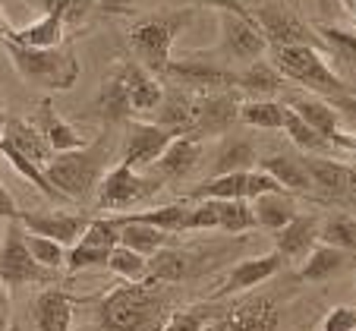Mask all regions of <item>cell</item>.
I'll list each match as a JSON object with an SVG mask.
<instances>
[{
	"label": "cell",
	"instance_id": "cell-1",
	"mask_svg": "<svg viewBox=\"0 0 356 331\" xmlns=\"http://www.w3.org/2000/svg\"><path fill=\"white\" fill-rule=\"evenodd\" d=\"M174 293L161 281L120 284L98 303L86 331H164Z\"/></svg>",
	"mask_w": 356,
	"mask_h": 331
},
{
	"label": "cell",
	"instance_id": "cell-2",
	"mask_svg": "<svg viewBox=\"0 0 356 331\" xmlns=\"http://www.w3.org/2000/svg\"><path fill=\"white\" fill-rule=\"evenodd\" d=\"M111 152H114V139L104 133L98 139H92L88 145H82V149L54 155L44 164V174L51 177V183L70 202H88L95 196V189H101Z\"/></svg>",
	"mask_w": 356,
	"mask_h": 331
},
{
	"label": "cell",
	"instance_id": "cell-3",
	"mask_svg": "<svg viewBox=\"0 0 356 331\" xmlns=\"http://www.w3.org/2000/svg\"><path fill=\"white\" fill-rule=\"evenodd\" d=\"M271 67H275L284 79L302 86L306 92L322 95L325 102L356 92L350 82L341 79V73H334V70L325 63V51H318V47H306V45L271 47Z\"/></svg>",
	"mask_w": 356,
	"mask_h": 331
},
{
	"label": "cell",
	"instance_id": "cell-4",
	"mask_svg": "<svg viewBox=\"0 0 356 331\" xmlns=\"http://www.w3.org/2000/svg\"><path fill=\"white\" fill-rule=\"evenodd\" d=\"M3 51L10 54L16 73L35 88L44 92H70L79 82V60L73 57L70 47H51V51H32V47L3 41Z\"/></svg>",
	"mask_w": 356,
	"mask_h": 331
},
{
	"label": "cell",
	"instance_id": "cell-5",
	"mask_svg": "<svg viewBox=\"0 0 356 331\" xmlns=\"http://www.w3.org/2000/svg\"><path fill=\"white\" fill-rule=\"evenodd\" d=\"M193 22V10H180V13H161V16H145L129 29V47L139 57V63L155 73L158 79H164L170 67V51L174 41L183 29Z\"/></svg>",
	"mask_w": 356,
	"mask_h": 331
},
{
	"label": "cell",
	"instance_id": "cell-6",
	"mask_svg": "<svg viewBox=\"0 0 356 331\" xmlns=\"http://www.w3.org/2000/svg\"><path fill=\"white\" fill-rule=\"evenodd\" d=\"M161 189V183L145 177L142 170H133L129 164H114V168L104 174L101 180V189H98V209L104 211H120L133 209V205H145L155 199V193Z\"/></svg>",
	"mask_w": 356,
	"mask_h": 331
},
{
	"label": "cell",
	"instance_id": "cell-7",
	"mask_svg": "<svg viewBox=\"0 0 356 331\" xmlns=\"http://www.w3.org/2000/svg\"><path fill=\"white\" fill-rule=\"evenodd\" d=\"M0 277H3L10 287H19V284H51L57 277V271L38 265L35 256L29 252L22 221H10L7 230H3V246H0Z\"/></svg>",
	"mask_w": 356,
	"mask_h": 331
},
{
	"label": "cell",
	"instance_id": "cell-8",
	"mask_svg": "<svg viewBox=\"0 0 356 331\" xmlns=\"http://www.w3.org/2000/svg\"><path fill=\"white\" fill-rule=\"evenodd\" d=\"M277 325H281V300L259 293L221 309L205 325V331H277Z\"/></svg>",
	"mask_w": 356,
	"mask_h": 331
},
{
	"label": "cell",
	"instance_id": "cell-9",
	"mask_svg": "<svg viewBox=\"0 0 356 331\" xmlns=\"http://www.w3.org/2000/svg\"><path fill=\"white\" fill-rule=\"evenodd\" d=\"M252 16H256L259 29L265 32L271 47H293V45H306V47H318L328 54L325 41L318 38L316 29H309L293 10H287L284 3H259L252 7Z\"/></svg>",
	"mask_w": 356,
	"mask_h": 331
},
{
	"label": "cell",
	"instance_id": "cell-10",
	"mask_svg": "<svg viewBox=\"0 0 356 331\" xmlns=\"http://www.w3.org/2000/svg\"><path fill=\"white\" fill-rule=\"evenodd\" d=\"M218 29L221 32H218L215 54H224L230 60L256 63L271 47L256 19H240V16H230V13H218Z\"/></svg>",
	"mask_w": 356,
	"mask_h": 331
},
{
	"label": "cell",
	"instance_id": "cell-11",
	"mask_svg": "<svg viewBox=\"0 0 356 331\" xmlns=\"http://www.w3.org/2000/svg\"><path fill=\"white\" fill-rule=\"evenodd\" d=\"M174 139H177L174 133H168L164 127H158V123H152V120H127L120 161L129 164L133 170L155 168L158 158L168 152V145Z\"/></svg>",
	"mask_w": 356,
	"mask_h": 331
},
{
	"label": "cell",
	"instance_id": "cell-12",
	"mask_svg": "<svg viewBox=\"0 0 356 331\" xmlns=\"http://www.w3.org/2000/svg\"><path fill=\"white\" fill-rule=\"evenodd\" d=\"M240 95L234 88H221V92H202L195 95V123L193 136L205 139V136H224L236 120H240Z\"/></svg>",
	"mask_w": 356,
	"mask_h": 331
},
{
	"label": "cell",
	"instance_id": "cell-13",
	"mask_svg": "<svg viewBox=\"0 0 356 331\" xmlns=\"http://www.w3.org/2000/svg\"><path fill=\"white\" fill-rule=\"evenodd\" d=\"M281 265H287L281 259V252H265V256H252V259H243V262H236L234 268L227 271V275L221 277V284H218L215 291H211V297L215 300H224V297H234V293H246V291H256L259 284L271 281V277L281 271Z\"/></svg>",
	"mask_w": 356,
	"mask_h": 331
},
{
	"label": "cell",
	"instance_id": "cell-14",
	"mask_svg": "<svg viewBox=\"0 0 356 331\" xmlns=\"http://www.w3.org/2000/svg\"><path fill=\"white\" fill-rule=\"evenodd\" d=\"M164 79L183 82V86H195L202 92H221V88H236V73L227 67L205 60V54H186L183 60H170Z\"/></svg>",
	"mask_w": 356,
	"mask_h": 331
},
{
	"label": "cell",
	"instance_id": "cell-15",
	"mask_svg": "<svg viewBox=\"0 0 356 331\" xmlns=\"http://www.w3.org/2000/svg\"><path fill=\"white\" fill-rule=\"evenodd\" d=\"M318 243H322L318 215H296L287 227H281L275 234V252H281V259L287 265H302Z\"/></svg>",
	"mask_w": 356,
	"mask_h": 331
},
{
	"label": "cell",
	"instance_id": "cell-16",
	"mask_svg": "<svg viewBox=\"0 0 356 331\" xmlns=\"http://www.w3.org/2000/svg\"><path fill=\"white\" fill-rule=\"evenodd\" d=\"M19 221L29 234L51 236V240H57V243H63V246H76L92 218L67 215V211H22Z\"/></svg>",
	"mask_w": 356,
	"mask_h": 331
},
{
	"label": "cell",
	"instance_id": "cell-17",
	"mask_svg": "<svg viewBox=\"0 0 356 331\" xmlns=\"http://www.w3.org/2000/svg\"><path fill=\"white\" fill-rule=\"evenodd\" d=\"M123 82H127L129 108L133 117H152L158 111V104L164 102V86L155 73H148L139 60H123L120 63Z\"/></svg>",
	"mask_w": 356,
	"mask_h": 331
},
{
	"label": "cell",
	"instance_id": "cell-18",
	"mask_svg": "<svg viewBox=\"0 0 356 331\" xmlns=\"http://www.w3.org/2000/svg\"><path fill=\"white\" fill-rule=\"evenodd\" d=\"M205 268V256L193 250H168L148 259V281H161V284H183L189 277H195Z\"/></svg>",
	"mask_w": 356,
	"mask_h": 331
},
{
	"label": "cell",
	"instance_id": "cell-19",
	"mask_svg": "<svg viewBox=\"0 0 356 331\" xmlns=\"http://www.w3.org/2000/svg\"><path fill=\"white\" fill-rule=\"evenodd\" d=\"M189 211L193 202H170V205H158V209H142V211H120V215H108L111 224H152V227L164 230V234H189Z\"/></svg>",
	"mask_w": 356,
	"mask_h": 331
},
{
	"label": "cell",
	"instance_id": "cell-20",
	"mask_svg": "<svg viewBox=\"0 0 356 331\" xmlns=\"http://www.w3.org/2000/svg\"><path fill=\"white\" fill-rule=\"evenodd\" d=\"M152 123L164 127L174 136H193L195 123V95L183 92V88H164V102L158 104V111L148 117Z\"/></svg>",
	"mask_w": 356,
	"mask_h": 331
},
{
	"label": "cell",
	"instance_id": "cell-21",
	"mask_svg": "<svg viewBox=\"0 0 356 331\" xmlns=\"http://www.w3.org/2000/svg\"><path fill=\"white\" fill-rule=\"evenodd\" d=\"M63 29H67V22H63L60 16L44 13L41 19L29 22V26H22V29H13L7 22V29H3L0 38L13 41V45H22V47H32V51H51V47L63 45Z\"/></svg>",
	"mask_w": 356,
	"mask_h": 331
},
{
	"label": "cell",
	"instance_id": "cell-22",
	"mask_svg": "<svg viewBox=\"0 0 356 331\" xmlns=\"http://www.w3.org/2000/svg\"><path fill=\"white\" fill-rule=\"evenodd\" d=\"M302 161L312 177V189L328 199H350V164L322 155H306Z\"/></svg>",
	"mask_w": 356,
	"mask_h": 331
},
{
	"label": "cell",
	"instance_id": "cell-23",
	"mask_svg": "<svg viewBox=\"0 0 356 331\" xmlns=\"http://www.w3.org/2000/svg\"><path fill=\"white\" fill-rule=\"evenodd\" d=\"M32 123L38 127V133L47 139V145L54 149V155H60V152H76V149H82V145L92 142V139H86V136L76 133V127H70V123L54 111V104L51 102L38 104V114H35Z\"/></svg>",
	"mask_w": 356,
	"mask_h": 331
},
{
	"label": "cell",
	"instance_id": "cell-24",
	"mask_svg": "<svg viewBox=\"0 0 356 331\" xmlns=\"http://www.w3.org/2000/svg\"><path fill=\"white\" fill-rule=\"evenodd\" d=\"M73 303L70 293L60 287H47L35 300V325L38 331H70L73 328Z\"/></svg>",
	"mask_w": 356,
	"mask_h": 331
},
{
	"label": "cell",
	"instance_id": "cell-25",
	"mask_svg": "<svg viewBox=\"0 0 356 331\" xmlns=\"http://www.w3.org/2000/svg\"><path fill=\"white\" fill-rule=\"evenodd\" d=\"M259 170L271 174L284 189H287V193H300V196L312 193V177H309V170H306V161L296 158V155L275 152V155H268V158L259 161Z\"/></svg>",
	"mask_w": 356,
	"mask_h": 331
},
{
	"label": "cell",
	"instance_id": "cell-26",
	"mask_svg": "<svg viewBox=\"0 0 356 331\" xmlns=\"http://www.w3.org/2000/svg\"><path fill=\"white\" fill-rule=\"evenodd\" d=\"M199 158H202V139H195V136H177L168 145V152L158 158L155 170L161 177H168V180H183V177H189L195 170Z\"/></svg>",
	"mask_w": 356,
	"mask_h": 331
},
{
	"label": "cell",
	"instance_id": "cell-27",
	"mask_svg": "<svg viewBox=\"0 0 356 331\" xmlns=\"http://www.w3.org/2000/svg\"><path fill=\"white\" fill-rule=\"evenodd\" d=\"M3 139H7L19 155H26L29 161L41 164V168L54 158V149H51L47 139L38 133V127H35V123H26L22 117H10L7 120V136H3Z\"/></svg>",
	"mask_w": 356,
	"mask_h": 331
},
{
	"label": "cell",
	"instance_id": "cell-28",
	"mask_svg": "<svg viewBox=\"0 0 356 331\" xmlns=\"http://www.w3.org/2000/svg\"><path fill=\"white\" fill-rule=\"evenodd\" d=\"M287 108L293 111V114H300L312 129H318L325 139H334V136L341 133V117H337V111L331 108L325 98H316V95H296V98L287 102Z\"/></svg>",
	"mask_w": 356,
	"mask_h": 331
},
{
	"label": "cell",
	"instance_id": "cell-29",
	"mask_svg": "<svg viewBox=\"0 0 356 331\" xmlns=\"http://www.w3.org/2000/svg\"><path fill=\"white\" fill-rule=\"evenodd\" d=\"M347 262H350V252L334 250V246H328V243H318L316 250L309 252V259L300 265V281L325 284V281H331L337 271L347 268Z\"/></svg>",
	"mask_w": 356,
	"mask_h": 331
},
{
	"label": "cell",
	"instance_id": "cell-30",
	"mask_svg": "<svg viewBox=\"0 0 356 331\" xmlns=\"http://www.w3.org/2000/svg\"><path fill=\"white\" fill-rule=\"evenodd\" d=\"M236 88H240V92H246L249 98L265 102V98H275V95L284 88V76L277 73L271 63L256 60V63H249L246 70H240V73H236Z\"/></svg>",
	"mask_w": 356,
	"mask_h": 331
},
{
	"label": "cell",
	"instance_id": "cell-31",
	"mask_svg": "<svg viewBox=\"0 0 356 331\" xmlns=\"http://www.w3.org/2000/svg\"><path fill=\"white\" fill-rule=\"evenodd\" d=\"M252 211H256V224L271 234H277L281 227H287L296 218V202L290 193H268V196H259L252 202Z\"/></svg>",
	"mask_w": 356,
	"mask_h": 331
},
{
	"label": "cell",
	"instance_id": "cell-32",
	"mask_svg": "<svg viewBox=\"0 0 356 331\" xmlns=\"http://www.w3.org/2000/svg\"><path fill=\"white\" fill-rule=\"evenodd\" d=\"M0 152H3V155H7V161H10V164H13V168H16V174H19L22 180H29V183H32V186L38 189L41 196L54 199V202H70V199L63 196L60 189H57L54 183H51V177L44 174V168H41V164H35V161H29L26 155H19V152H16V149H13V145H10L7 139L0 142Z\"/></svg>",
	"mask_w": 356,
	"mask_h": 331
},
{
	"label": "cell",
	"instance_id": "cell-33",
	"mask_svg": "<svg viewBox=\"0 0 356 331\" xmlns=\"http://www.w3.org/2000/svg\"><path fill=\"white\" fill-rule=\"evenodd\" d=\"M98 111L108 117V120H129V117H133L129 95H127V82H123V73H120V63H117V70L104 79V86H101Z\"/></svg>",
	"mask_w": 356,
	"mask_h": 331
},
{
	"label": "cell",
	"instance_id": "cell-34",
	"mask_svg": "<svg viewBox=\"0 0 356 331\" xmlns=\"http://www.w3.org/2000/svg\"><path fill=\"white\" fill-rule=\"evenodd\" d=\"M287 114H290V108L275 102V98H265V102L249 98L240 108V120L246 123V127H259V129H284Z\"/></svg>",
	"mask_w": 356,
	"mask_h": 331
},
{
	"label": "cell",
	"instance_id": "cell-35",
	"mask_svg": "<svg viewBox=\"0 0 356 331\" xmlns=\"http://www.w3.org/2000/svg\"><path fill=\"white\" fill-rule=\"evenodd\" d=\"M284 133L290 136V142H293L300 152H306V155H322V158H331V149H334V142L325 139L318 129H312L309 123L302 120L300 114H293L290 111L287 114V123H284Z\"/></svg>",
	"mask_w": 356,
	"mask_h": 331
},
{
	"label": "cell",
	"instance_id": "cell-36",
	"mask_svg": "<svg viewBox=\"0 0 356 331\" xmlns=\"http://www.w3.org/2000/svg\"><path fill=\"white\" fill-rule=\"evenodd\" d=\"M117 227H120V246H129V250L142 252V256H155V252H161L170 240V234L152 227V224L129 221V224H117Z\"/></svg>",
	"mask_w": 356,
	"mask_h": 331
},
{
	"label": "cell",
	"instance_id": "cell-37",
	"mask_svg": "<svg viewBox=\"0 0 356 331\" xmlns=\"http://www.w3.org/2000/svg\"><path fill=\"white\" fill-rule=\"evenodd\" d=\"M322 243L343 252H356V218L347 215V211L328 215L322 221Z\"/></svg>",
	"mask_w": 356,
	"mask_h": 331
},
{
	"label": "cell",
	"instance_id": "cell-38",
	"mask_svg": "<svg viewBox=\"0 0 356 331\" xmlns=\"http://www.w3.org/2000/svg\"><path fill=\"white\" fill-rule=\"evenodd\" d=\"M316 32L325 41L328 54L337 57V63H343V67H350L356 73V32L337 26H316Z\"/></svg>",
	"mask_w": 356,
	"mask_h": 331
},
{
	"label": "cell",
	"instance_id": "cell-39",
	"mask_svg": "<svg viewBox=\"0 0 356 331\" xmlns=\"http://www.w3.org/2000/svg\"><path fill=\"white\" fill-rule=\"evenodd\" d=\"M252 227H256L252 202H243V199L218 202V230H224V234H243V230H252Z\"/></svg>",
	"mask_w": 356,
	"mask_h": 331
},
{
	"label": "cell",
	"instance_id": "cell-40",
	"mask_svg": "<svg viewBox=\"0 0 356 331\" xmlns=\"http://www.w3.org/2000/svg\"><path fill=\"white\" fill-rule=\"evenodd\" d=\"M108 268L114 271L120 281H129V284L148 281V256H142V252L129 250V246H117V250L111 252Z\"/></svg>",
	"mask_w": 356,
	"mask_h": 331
},
{
	"label": "cell",
	"instance_id": "cell-41",
	"mask_svg": "<svg viewBox=\"0 0 356 331\" xmlns=\"http://www.w3.org/2000/svg\"><path fill=\"white\" fill-rule=\"evenodd\" d=\"M26 246L29 252L35 256V262L44 265V268L57 271V268H67V246L57 243V240H51V236H38V234H29L26 230Z\"/></svg>",
	"mask_w": 356,
	"mask_h": 331
},
{
	"label": "cell",
	"instance_id": "cell-42",
	"mask_svg": "<svg viewBox=\"0 0 356 331\" xmlns=\"http://www.w3.org/2000/svg\"><path fill=\"white\" fill-rule=\"evenodd\" d=\"M252 164H256V149H252L249 142H230L227 149L221 152L218 164H215V177H221V174H246V170H252Z\"/></svg>",
	"mask_w": 356,
	"mask_h": 331
},
{
	"label": "cell",
	"instance_id": "cell-43",
	"mask_svg": "<svg viewBox=\"0 0 356 331\" xmlns=\"http://www.w3.org/2000/svg\"><path fill=\"white\" fill-rule=\"evenodd\" d=\"M82 243L88 246H98V250H117L120 246V227L117 224H111L108 218L101 215V218H92L86 227V234H82Z\"/></svg>",
	"mask_w": 356,
	"mask_h": 331
},
{
	"label": "cell",
	"instance_id": "cell-44",
	"mask_svg": "<svg viewBox=\"0 0 356 331\" xmlns=\"http://www.w3.org/2000/svg\"><path fill=\"white\" fill-rule=\"evenodd\" d=\"M218 312H209L205 306H195V309H174L164 325V331H205V325L215 318Z\"/></svg>",
	"mask_w": 356,
	"mask_h": 331
},
{
	"label": "cell",
	"instance_id": "cell-45",
	"mask_svg": "<svg viewBox=\"0 0 356 331\" xmlns=\"http://www.w3.org/2000/svg\"><path fill=\"white\" fill-rule=\"evenodd\" d=\"M41 7H44V13L60 16L67 26H79L88 16V10L95 7V0H41Z\"/></svg>",
	"mask_w": 356,
	"mask_h": 331
},
{
	"label": "cell",
	"instance_id": "cell-46",
	"mask_svg": "<svg viewBox=\"0 0 356 331\" xmlns=\"http://www.w3.org/2000/svg\"><path fill=\"white\" fill-rule=\"evenodd\" d=\"M111 252L98 250V246H88V243H82L79 240V243L70 246V252H67V268L70 271H82V268H95V265H108Z\"/></svg>",
	"mask_w": 356,
	"mask_h": 331
},
{
	"label": "cell",
	"instance_id": "cell-47",
	"mask_svg": "<svg viewBox=\"0 0 356 331\" xmlns=\"http://www.w3.org/2000/svg\"><path fill=\"white\" fill-rule=\"evenodd\" d=\"M189 230H218V202L215 199H199V202H193Z\"/></svg>",
	"mask_w": 356,
	"mask_h": 331
},
{
	"label": "cell",
	"instance_id": "cell-48",
	"mask_svg": "<svg viewBox=\"0 0 356 331\" xmlns=\"http://www.w3.org/2000/svg\"><path fill=\"white\" fill-rule=\"evenodd\" d=\"M322 331H356V309L353 306H334L322 318Z\"/></svg>",
	"mask_w": 356,
	"mask_h": 331
},
{
	"label": "cell",
	"instance_id": "cell-49",
	"mask_svg": "<svg viewBox=\"0 0 356 331\" xmlns=\"http://www.w3.org/2000/svg\"><path fill=\"white\" fill-rule=\"evenodd\" d=\"M328 104L337 111V117H341V129H343V133H356V92L353 95H343V98H331Z\"/></svg>",
	"mask_w": 356,
	"mask_h": 331
},
{
	"label": "cell",
	"instance_id": "cell-50",
	"mask_svg": "<svg viewBox=\"0 0 356 331\" xmlns=\"http://www.w3.org/2000/svg\"><path fill=\"white\" fill-rule=\"evenodd\" d=\"M193 3H199V7H211V10H218V13L240 16V19H256L252 10L243 7V0H193Z\"/></svg>",
	"mask_w": 356,
	"mask_h": 331
},
{
	"label": "cell",
	"instance_id": "cell-51",
	"mask_svg": "<svg viewBox=\"0 0 356 331\" xmlns=\"http://www.w3.org/2000/svg\"><path fill=\"white\" fill-rule=\"evenodd\" d=\"M3 218H7V221H19L22 211H19V205H16V199L10 196V189L0 183V221H3Z\"/></svg>",
	"mask_w": 356,
	"mask_h": 331
},
{
	"label": "cell",
	"instance_id": "cell-52",
	"mask_svg": "<svg viewBox=\"0 0 356 331\" xmlns=\"http://www.w3.org/2000/svg\"><path fill=\"white\" fill-rule=\"evenodd\" d=\"M331 142H334V149H343V152H356V133H343V129H341V133H337V136H334V139H331Z\"/></svg>",
	"mask_w": 356,
	"mask_h": 331
},
{
	"label": "cell",
	"instance_id": "cell-53",
	"mask_svg": "<svg viewBox=\"0 0 356 331\" xmlns=\"http://www.w3.org/2000/svg\"><path fill=\"white\" fill-rule=\"evenodd\" d=\"M104 13H127L133 7V0H98Z\"/></svg>",
	"mask_w": 356,
	"mask_h": 331
},
{
	"label": "cell",
	"instance_id": "cell-54",
	"mask_svg": "<svg viewBox=\"0 0 356 331\" xmlns=\"http://www.w3.org/2000/svg\"><path fill=\"white\" fill-rule=\"evenodd\" d=\"M7 287H10V284L0 277V316L10 322V291H7Z\"/></svg>",
	"mask_w": 356,
	"mask_h": 331
},
{
	"label": "cell",
	"instance_id": "cell-55",
	"mask_svg": "<svg viewBox=\"0 0 356 331\" xmlns=\"http://www.w3.org/2000/svg\"><path fill=\"white\" fill-rule=\"evenodd\" d=\"M7 111H3V92H0V142H3V136H7Z\"/></svg>",
	"mask_w": 356,
	"mask_h": 331
},
{
	"label": "cell",
	"instance_id": "cell-56",
	"mask_svg": "<svg viewBox=\"0 0 356 331\" xmlns=\"http://www.w3.org/2000/svg\"><path fill=\"white\" fill-rule=\"evenodd\" d=\"M347 202L356 205V164H350V199Z\"/></svg>",
	"mask_w": 356,
	"mask_h": 331
},
{
	"label": "cell",
	"instance_id": "cell-57",
	"mask_svg": "<svg viewBox=\"0 0 356 331\" xmlns=\"http://www.w3.org/2000/svg\"><path fill=\"white\" fill-rule=\"evenodd\" d=\"M0 331H7V318L0 316Z\"/></svg>",
	"mask_w": 356,
	"mask_h": 331
}]
</instances>
